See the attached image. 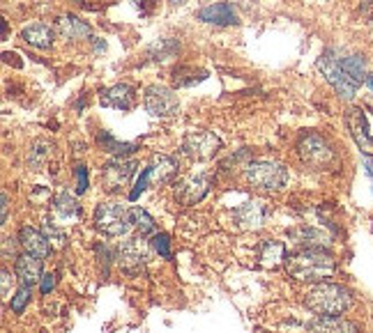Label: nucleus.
<instances>
[{
  "instance_id": "f257e3e1",
  "label": "nucleus",
  "mask_w": 373,
  "mask_h": 333,
  "mask_svg": "<svg viewBox=\"0 0 373 333\" xmlns=\"http://www.w3.org/2000/svg\"><path fill=\"white\" fill-rule=\"evenodd\" d=\"M288 274L295 281L304 283H323L325 278H330L337 269V260L330 251L325 248H300L286 260Z\"/></svg>"
},
{
  "instance_id": "f03ea898",
  "label": "nucleus",
  "mask_w": 373,
  "mask_h": 333,
  "mask_svg": "<svg viewBox=\"0 0 373 333\" xmlns=\"http://www.w3.org/2000/svg\"><path fill=\"white\" fill-rule=\"evenodd\" d=\"M353 304V294H350L343 285L337 283H318L316 287H311L304 297V306H307L311 313L323 315V317H334L343 315Z\"/></svg>"
},
{
  "instance_id": "7ed1b4c3",
  "label": "nucleus",
  "mask_w": 373,
  "mask_h": 333,
  "mask_svg": "<svg viewBox=\"0 0 373 333\" xmlns=\"http://www.w3.org/2000/svg\"><path fill=\"white\" fill-rule=\"evenodd\" d=\"M95 228L106 237H122L134 228L132 207L122 202H100L95 207Z\"/></svg>"
},
{
  "instance_id": "20e7f679",
  "label": "nucleus",
  "mask_w": 373,
  "mask_h": 333,
  "mask_svg": "<svg viewBox=\"0 0 373 333\" xmlns=\"http://www.w3.org/2000/svg\"><path fill=\"white\" fill-rule=\"evenodd\" d=\"M244 179L258 191H279L288 184V170L281 163L270 161V159H258V161L247 163Z\"/></svg>"
},
{
  "instance_id": "39448f33",
  "label": "nucleus",
  "mask_w": 373,
  "mask_h": 333,
  "mask_svg": "<svg viewBox=\"0 0 373 333\" xmlns=\"http://www.w3.org/2000/svg\"><path fill=\"white\" fill-rule=\"evenodd\" d=\"M318 72L323 74L325 81L330 83V86L337 90V95L341 97V99H353V97L357 95V90H360V86L348 76L346 72H343L341 67V58L334 56V51H325L323 56L318 58Z\"/></svg>"
},
{
  "instance_id": "423d86ee",
  "label": "nucleus",
  "mask_w": 373,
  "mask_h": 333,
  "mask_svg": "<svg viewBox=\"0 0 373 333\" xmlns=\"http://www.w3.org/2000/svg\"><path fill=\"white\" fill-rule=\"evenodd\" d=\"M297 154H300L302 163H307L316 170H323L334 161L332 145L318 133H302L300 143H297Z\"/></svg>"
},
{
  "instance_id": "0eeeda50",
  "label": "nucleus",
  "mask_w": 373,
  "mask_h": 333,
  "mask_svg": "<svg viewBox=\"0 0 373 333\" xmlns=\"http://www.w3.org/2000/svg\"><path fill=\"white\" fill-rule=\"evenodd\" d=\"M145 111L154 117H175L180 113L177 95L166 86H148L143 95Z\"/></svg>"
},
{
  "instance_id": "6e6552de",
  "label": "nucleus",
  "mask_w": 373,
  "mask_h": 333,
  "mask_svg": "<svg viewBox=\"0 0 373 333\" xmlns=\"http://www.w3.org/2000/svg\"><path fill=\"white\" fill-rule=\"evenodd\" d=\"M221 149V140L212 131H189L182 140V152L186 156L196 159V161H207V159L217 156Z\"/></svg>"
},
{
  "instance_id": "1a4fd4ad",
  "label": "nucleus",
  "mask_w": 373,
  "mask_h": 333,
  "mask_svg": "<svg viewBox=\"0 0 373 333\" xmlns=\"http://www.w3.org/2000/svg\"><path fill=\"white\" fill-rule=\"evenodd\" d=\"M134 172H136V161H127V159L122 161V159H118V161H111L104 165L102 184L109 193H120L122 188L129 184Z\"/></svg>"
},
{
  "instance_id": "9d476101",
  "label": "nucleus",
  "mask_w": 373,
  "mask_h": 333,
  "mask_svg": "<svg viewBox=\"0 0 373 333\" xmlns=\"http://www.w3.org/2000/svg\"><path fill=\"white\" fill-rule=\"evenodd\" d=\"M118 262L127 274H138L148 262V248L143 239H127L118 248Z\"/></svg>"
},
{
  "instance_id": "9b49d317",
  "label": "nucleus",
  "mask_w": 373,
  "mask_h": 333,
  "mask_svg": "<svg viewBox=\"0 0 373 333\" xmlns=\"http://www.w3.org/2000/svg\"><path fill=\"white\" fill-rule=\"evenodd\" d=\"M346 124L350 129V136L357 143V147L362 149L367 156H373V136L369 133V122L364 117L362 108H348L346 111Z\"/></svg>"
},
{
  "instance_id": "f8f14e48",
  "label": "nucleus",
  "mask_w": 373,
  "mask_h": 333,
  "mask_svg": "<svg viewBox=\"0 0 373 333\" xmlns=\"http://www.w3.org/2000/svg\"><path fill=\"white\" fill-rule=\"evenodd\" d=\"M207 191H210V179L205 175H189L175 186V198L182 205H196L205 198Z\"/></svg>"
},
{
  "instance_id": "ddd939ff",
  "label": "nucleus",
  "mask_w": 373,
  "mask_h": 333,
  "mask_svg": "<svg viewBox=\"0 0 373 333\" xmlns=\"http://www.w3.org/2000/svg\"><path fill=\"white\" fill-rule=\"evenodd\" d=\"M270 209L263 200H249L235 209V221L242 230H256L265 223Z\"/></svg>"
},
{
  "instance_id": "4468645a",
  "label": "nucleus",
  "mask_w": 373,
  "mask_h": 333,
  "mask_svg": "<svg viewBox=\"0 0 373 333\" xmlns=\"http://www.w3.org/2000/svg\"><path fill=\"white\" fill-rule=\"evenodd\" d=\"M134 101H136V95H134V88L127 86V83H118V86L104 90L100 95L102 106H109V108H118V111H129Z\"/></svg>"
},
{
  "instance_id": "2eb2a0df",
  "label": "nucleus",
  "mask_w": 373,
  "mask_h": 333,
  "mask_svg": "<svg viewBox=\"0 0 373 333\" xmlns=\"http://www.w3.org/2000/svg\"><path fill=\"white\" fill-rule=\"evenodd\" d=\"M19 244H21V248H24L26 253H31L35 257H42V260L51 251L47 234H42L40 230L31 228V225H24V228L19 230Z\"/></svg>"
},
{
  "instance_id": "dca6fc26",
  "label": "nucleus",
  "mask_w": 373,
  "mask_h": 333,
  "mask_svg": "<svg viewBox=\"0 0 373 333\" xmlns=\"http://www.w3.org/2000/svg\"><path fill=\"white\" fill-rule=\"evenodd\" d=\"M198 19L212 26H235L237 12L233 10V5H228V3H212L203 7V10H198Z\"/></svg>"
},
{
  "instance_id": "f3484780",
  "label": "nucleus",
  "mask_w": 373,
  "mask_h": 333,
  "mask_svg": "<svg viewBox=\"0 0 373 333\" xmlns=\"http://www.w3.org/2000/svg\"><path fill=\"white\" fill-rule=\"evenodd\" d=\"M309 333H360L357 324L343 320V317L334 315V317H323L318 315L316 320L309 322Z\"/></svg>"
},
{
  "instance_id": "a211bd4d",
  "label": "nucleus",
  "mask_w": 373,
  "mask_h": 333,
  "mask_svg": "<svg viewBox=\"0 0 373 333\" xmlns=\"http://www.w3.org/2000/svg\"><path fill=\"white\" fill-rule=\"evenodd\" d=\"M17 276L24 285H35L42 281V257H35L31 253H24L17 257Z\"/></svg>"
},
{
  "instance_id": "6ab92c4d",
  "label": "nucleus",
  "mask_w": 373,
  "mask_h": 333,
  "mask_svg": "<svg viewBox=\"0 0 373 333\" xmlns=\"http://www.w3.org/2000/svg\"><path fill=\"white\" fill-rule=\"evenodd\" d=\"M56 30L65 37V40H86V37H90V26H88L86 21H81L79 17H74V14H63V17H58Z\"/></svg>"
},
{
  "instance_id": "aec40b11",
  "label": "nucleus",
  "mask_w": 373,
  "mask_h": 333,
  "mask_svg": "<svg viewBox=\"0 0 373 333\" xmlns=\"http://www.w3.org/2000/svg\"><path fill=\"white\" fill-rule=\"evenodd\" d=\"M258 260L267 269H277L279 264L286 262V244H283V241H277V239L263 241L260 253H258Z\"/></svg>"
},
{
  "instance_id": "412c9836",
  "label": "nucleus",
  "mask_w": 373,
  "mask_h": 333,
  "mask_svg": "<svg viewBox=\"0 0 373 333\" xmlns=\"http://www.w3.org/2000/svg\"><path fill=\"white\" fill-rule=\"evenodd\" d=\"M21 40L35 49H49L54 44V30L47 24H31L21 30Z\"/></svg>"
},
{
  "instance_id": "4be33fe9",
  "label": "nucleus",
  "mask_w": 373,
  "mask_h": 333,
  "mask_svg": "<svg viewBox=\"0 0 373 333\" xmlns=\"http://www.w3.org/2000/svg\"><path fill=\"white\" fill-rule=\"evenodd\" d=\"M148 168H150V175H152L154 184H166V181H170L175 177L177 163H175V159H170L166 154H157Z\"/></svg>"
},
{
  "instance_id": "5701e85b",
  "label": "nucleus",
  "mask_w": 373,
  "mask_h": 333,
  "mask_svg": "<svg viewBox=\"0 0 373 333\" xmlns=\"http://www.w3.org/2000/svg\"><path fill=\"white\" fill-rule=\"evenodd\" d=\"M341 67L343 72L353 79L357 86H362L367 81V63H364L362 56H348V58H341Z\"/></svg>"
},
{
  "instance_id": "b1692460",
  "label": "nucleus",
  "mask_w": 373,
  "mask_h": 333,
  "mask_svg": "<svg viewBox=\"0 0 373 333\" xmlns=\"http://www.w3.org/2000/svg\"><path fill=\"white\" fill-rule=\"evenodd\" d=\"M293 237L297 244H302L304 248H323L327 241H330V237H327L325 232H320L316 228H300Z\"/></svg>"
},
{
  "instance_id": "393cba45",
  "label": "nucleus",
  "mask_w": 373,
  "mask_h": 333,
  "mask_svg": "<svg viewBox=\"0 0 373 333\" xmlns=\"http://www.w3.org/2000/svg\"><path fill=\"white\" fill-rule=\"evenodd\" d=\"M97 140H100V145L106 149V152H111V154H118L122 159V154H129V152H134V149H136L138 145L136 143H120V140H116L113 136L111 133H100L97 136Z\"/></svg>"
},
{
  "instance_id": "a878e982",
  "label": "nucleus",
  "mask_w": 373,
  "mask_h": 333,
  "mask_svg": "<svg viewBox=\"0 0 373 333\" xmlns=\"http://www.w3.org/2000/svg\"><path fill=\"white\" fill-rule=\"evenodd\" d=\"M51 154V143L49 140H35L31 152H28V165H31L33 170H40L44 161L49 159Z\"/></svg>"
},
{
  "instance_id": "bb28decb",
  "label": "nucleus",
  "mask_w": 373,
  "mask_h": 333,
  "mask_svg": "<svg viewBox=\"0 0 373 333\" xmlns=\"http://www.w3.org/2000/svg\"><path fill=\"white\" fill-rule=\"evenodd\" d=\"M132 216H134V228L138 230L141 237H148V234L154 232V221H152V216L148 214L145 209L132 207Z\"/></svg>"
},
{
  "instance_id": "cd10ccee",
  "label": "nucleus",
  "mask_w": 373,
  "mask_h": 333,
  "mask_svg": "<svg viewBox=\"0 0 373 333\" xmlns=\"http://www.w3.org/2000/svg\"><path fill=\"white\" fill-rule=\"evenodd\" d=\"M56 209H58V214H63V216H67V218H70V216H77L79 211H81L79 202L74 200L67 191H63V193L56 198Z\"/></svg>"
},
{
  "instance_id": "c85d7f7f",
  "label": "nucleus",
  "mask_w": 373,
  "mask_h": 333,
  "mask_svg": "<svg viewBox=\"0 0 373 333\" xmlns=\"http://www.w3.org/2000/svg\"><path fill=\"white\" fill-rule=\"evenodd\" d=\"M31 297H33V292H31V285H24L21 283V287L17 290V294L12 297V304H10V310L14 315H21L26 310V306H28V301H31Z\"/></svg>"
},
{
  "instance_id": "c756f323",
  "label": "nucleus",
  "mask_w": 373,
  "mask_h": 333,
  "mask_svg": "<svg viewBox=\"0 0 373 333\" xmlns=\"http://www.w3.org/2000/svg\"><path fill=\"white\" fill-rule=\"evenodd\" d=\"M152 246H154V251L164 257V260H170V241H168V234H164V232L154 234Z\"/></svg>"
},
{
  "instance_id": "7c9ffc66",
  "label": "nucleus",
  "mask_w": 373,
  "mask_h": 333,
  "mask_svg": "<svg viewBox=\"0 0 373 333\" xmlns=\"http://www.w3.org/2000/svg\"><path fill=\"white\" fill-rule=\"evenodd\" d=\"M150 181H152L150 168H145L143 172H141V177L136 179V186H134V188H132V193H129V200H136V198H138V195H141V193H143V191H145V188H148V184H150Z\"/></svg>"
},
{
  "instance_id": "2f4dec72",
  "label": "nucleus",
  "mask_w": 373,
  "mask_h": 333,
  "mask_svg": "<svg viewBox=\"0 0 373 333\" xmlns=\"http://www.w3.org/2000/svg\"><path fill=\"white\" fill-rule=\"evenodd\" d=\"M74 175H77V193H86L88 191V168L84 163H79L74 168Z\"/></svg>"
},
{
  "instance_id": "473e14b6",
  "label": "nucleus",
  "mask_w": 373,
  "mask_h": 333,
  "mask_svg": "<svg viewBox=\"0 0 373 333\" xmlns=\"http://www.w3.org/2000/svg\"><path fill=\"white\" fill-rule=\"evenodd\" d=\"M44 234H47V239H49V241H54L56 246H63V244H65V232H63V230H58L56 225L44 223Z\"/></svg>"
},
{
  "instance_id": "72a5a7b5",
  "label": "nucleus",
  "mask_w": 373,
  "mask_h": 333,
  "mask_svg": "<svg viewBox=\"0 0 373 333\" xmlns=\"http://www.w3.org/2000/svg\"><path fill=\"white\" fill-rule=\"evenodd\" d=\"M0 276H3V281H0V283H3V299H7V297H10L12 285H14V278H12V274L7 269L0 271Z\"/></svg>"
},
{
  "instance_id": "f704fd0d",
  "label": "nucleus",
  "mask_w": 373,
  "mask_h": 333,
  "mask_svg": "<svg viewBox=\"0 0 373 333\" xmlns=\"http://www.w3.org/2000/svg\"><path fill=\"white\" fill-rule=\"evenodd\" d=\"M54 285H56V276L54 274H47L42 278V294H49L51 290H54Z\"/></svg>"
},
{
  "instance_id": "c9c22d12",
  "label": "nucleus",
  "mask_w": 373,
  "mask_h": 333,
  "mask_svg": "<svg viewBox=\"0 0 373 333\" xmlns=\"http://www.w3.org/2000/svg\"><path fill=\"white\" fill-rule=\"evenodd\" d=\"M0 200H3V207H0V211H3V214H0V221H7V209H10V195H7L5 191L0 193Z\"/></svg>"
},
{
  "instance_id": "e433bc0d",
  "label": "nucleus",
  "mask_w": 373,
  "mask_h": 333,
  "mask_svg": "<svg viewBox=\"0 0 373 333\" xmlns=\"http://www.w3.org/2000/svg\"><path fill=\"white\" fill-rule=\"evenodd\" d=\"M14 241H19V239H5L3 241V255L5 257H10V253L14 255V251H17V244Z\"/></svg>"
},
{
  "instance_id": "4c0bfd02",
  "label": "nucleus",
  "mask_w": 373,
  "mask_h": 333,
  "mask_svg": "<svg viewBox=\"0 0 373 333\" xmlns=\"http://www.w3.org/2000/svg\"><path fill=\"white\" fill-rule=\"evenodd\" d=\"M364 170H367V175L373 179V159L371 156H364Z\"/></svg>"
},
{
  "instance_id": "58836bf2",
  "label": "nucleus",
  "mask_w": 373,
  "mask_h": 333,
  "mask_svg": "<svg viewBox=\"0 0 373 333\" xmlns=\"http://www.w3.org/2000/svg\"><path fill=\"white\" fill-rule=\"evenodd\" d=\"M364 83H367V86L373 90V74H367V81H364Z\"/></svg>"
},
{
  "instance_id": "ea45409f",
  "label": "nucleus",
  "mask_w": 373,
  "mask_h": 333,
  "mask_svg": "<svg viewBox=\"0 0 373 333\" xmlns=\"http://www.w3.org/2000/svg\"><path fill=\"white\" fill-rule=\"evenodd\" d=\"M170 3H175V5H180V3H182V0H170Z\"/></svg>"
}]
</instances>
